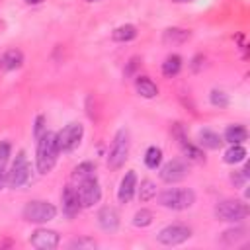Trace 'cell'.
<instances>
[{"label": "cell", "mask_w": 250, "mask_h": 250, "mask_svg": "<svg viewBox=\"0 0 250 250\" xmlns=\"http://www.w3.org/2000/svg\"><path fill=\"white\" fill-rule=\"evenodd\" d=\"M248 178H250V166H248V164H244L242 170H234V172L230 174V182H232L236 188H244L246 182H248Z\"/></svg>", "instance_id": "obj_31"}, {"label": "cell", "mask_w": 250, "mask_h": 250, "mask_svg": "<svg viewBox=\"0 0 250 250\" xmlns=\"http://www.w3.org/2000/svg\"><path fill=\"white\" fill-rule=\"evenodd\" d=\"M244 238H246V229L240 227V225L230 227V229L221 232V244H225V246H236Z\"/></svg>", "instance_id": "obj_22"}, {"label": "cell", "mask_w": 250, "mask_h": 250, "mask_svg": "<svg viewBox=\"0 0 250 250\" xmlns=\"http://www.w3.org/2000/svg\"><path fill=\"white\" fill-rule=\"evenodd\" d=\"M23 64V53L20 49H8L0 57V68L4 70H18Z\"/></svg>", "instance_id": "obj_19"}, {"label": "cell", "mask_w": 250, "mask_h": 250, "mask_svg": "<svg viewBox=\"0 0 250 250\" xmlns=\"http://www.w3.org/2000/svg\"><path fill=\"white\" fill-rule=\"evenodd\" d=\"M191 238V229L188 225H182V223H172V225H166L164 229H160V232L156 234V240L162 244V246H178V244H184L186 240Z\"/></svg>", "instance_id": "obj_8"}, {"label": "cell", "mask_w": 250, "mask_h": 250, "mask_svg": "<svg viewBox=\"0 0 250 250\" xmlns=\"http://www.w3.org/2000/svg\"><path fill=\"white\" fill-rule=\"evenodd\" d=\"M76 193H78L80 205L88 209V207H94L96 203H100V199H102V186H100L98 178L92 176V178H86V180L78 182Z\"/></svg>", "instance_id": "obj_9"}, {"label": "cell", "mask_w": 250, "mask_h": 250, "mask_svg": "<svg viewBox=\"0 0 250 250\" xmlns=\"http://www.w3.org/2000/svg\"><path fill=\"white\" fill-rule=\"evenodd\" d=\"M180 70H182V57H180V55H168V57L164 59V62H162V74H164L166 78H172V76H176Z\"/></svg>", "instance_id": "obj_25"}, {"label": "cell", "mask_w": 250, "mask_h": 250, "mask_svg": "<svg viewBox=\"0 0 250 250\" xmlns=\"http://www.w3.org/2000/svg\"><path fill=\"white\" fill-rule=\"evenodd\" d=\"M68 248L70 250H94L98 248V242L90 236H80V238H74L68 242Z\"/></svg>", "instance_id": "obj_30"}, {"label": "cell", "mask_w": 250, "mask_h": 250, "mask_svg": "<svg viewBox=\"0 0 250 250\" xmlns=\"http://www.w3.org/2000/svg\"><path fill=\"white\" fill-rule=\"evenodd\" d=\"M25 2H27V4H33V6H35V4H41L43 0H25Z\"/></svg>", "instance_id": "obj_36"}, {"label": "cell", "mask_w": 250, "mask_h": 250, "mask_svg": "<svg viewBox=\"0 0 250 250\" xmlns=\"http://www.w3.org/2000/svg\"><path fill=\"white\" fill-rule=\"evenodd\" d=\"M215 219L223 223H240L248 217V205L242 199H223L213 209Z\"/></svg>", "instance_id": "obj_6"}, {"label": "cell", "mask_w": 250, "mask_h": 250, "mask_svg": "<svg viewBox=\"0 0 250 250\" xmlns=\"http://www.w3.org/2000/svg\"><path fill=\"white\" fill-rule=\"evenodd\" d=\"M84 137V125L78 121L66 123L59 133H57V145L61 152H72Z\"/></svg>", "instance_id": "obj_7"}, {"label": "cell", "mask_w": 250, "mask_h": 250, "mask_svg": "<svg viewBox=\"0 0 250 250\" xmlns=\"http://www.w3.org/2000/svg\"><path fill=\"white\" fill-rule=\"evenodd\" d=\"M86 2H90V4H92V2H100V0H86Z\"/></svg>", "instance_id": "obj_38"}, {"label": "cell", "mask_w": 250, "mask_h": 250, "mask_svg": "<svg viewBox=\"0 0 250 250\" xmlns=\"http://www.w3.org/2000/svg\"><path fill=\"white\" fill-rule=\"evenodd\" d=\"M172 2H180V4H184V2H191V0H172Z\"/></svg>", "instance_id": "obj_37"}, {"label": "cell", "mask_w": 250, "mask_h": 250, "mask_svg": "<svg viewBox=\"0 0 250 250\" xmlns=\"http://www.w3.org/2000/svg\"><path fill=\"white\" fill-rule=\"evenodd\" d=\"M21 217L27 223H35V225H43L49 223L57 217V207L45 199H31L23 205L21 209Z\"/></svg>", "instance_id": "obj_4"}, {"label": "cell", "mask_w": 250, "mask_h": 250, "mask_svg": "<svg viewBox=\"0 0 250 250\" xmlns=\"http://www.w3.org/2000/svg\"><path fill=\"white\" fill-rule=\"evenodd\" d=\"M246 148L242 146V145H229V148L225 150V156H223V160L227 162V164H240V162H244L246 160Z\"/></svg>", "instance_id": "obj_23"}, {"label": "cell", "mask_w": 250, "mask_h": 250, "mask_svg": "<svg viewBox=\"0 0 250 250\" xmlns=\"http://www.w3.org/2000/svg\"><path fill=\"white\" fill-rule=\"evenodd\" d=\"M96 219H98V227H100L104 232H115V230L119 229V223H121L117 209H115V207H109V205L102 207V209L98 211Z\"/></svg>", "instance_id": "obj_15"}, {"label": "cell", "mask_w": 250, "mask_h": 250, "mask_svg": "<svg viewBox=\"0 0 250 250\" xmlns=\"http://www.w3.org/2000/svg\"><path fill=\"white\" fill-rule=\"evenodd\" d=\"M172 135L178 139V145H180V148H182V152H184V156H186L188 160H191V162H205V154H203V150H201L199 146H195L193 143L188 141L182 123H174V127H172Z\"/></svg>", "instance_id": "obj_10"}, {"label": "cell", "mask_w": 250, "mask_h": 250, "mask_svg": "<svg viewBox=\"0 0 250 250\" xmlns=\"http://www.w3.org/2000/svg\"><path fill=\"white\" fill-rule=\"evenodd\" d=\"M191 37V31L189 29H184V27H166L162 31V43L172 47V45H182L186 43L188 39Z\"/></svg>", "instance_id": "obj_16"}, {"label": "cell", "mask_w": 250, "mask_h": 250, "mask_svg": "<svg viewBox=\"0 0 250 250\" xmlns=\"http://www.w3.org/2000/svg\"><path fill=\"white\" fill-rule=\"evenodd\" d=\"M137 174L135 170H127L119 182V188H117V199L119 203H129L137 191Z\"/></svg>", "instance_id": "obj_14"}, {"label": "cell", "mask_w": 250, "mask_h": 250, "mask_svg": "<svg viewBox=\"0 0 250 250\" xmlns=\"http://www.w3.org/2000/svg\"><path fill=\"white\" fill-rule=\"evenodd\" d=\"M31 178V164L25 156V150H18L10 170L6 172V186L12 189H18L21 186H25Z\"/></svg>", "instance_id": "obj_5"}, {"label": "cell", "mask_w": 250, "mask_h": 250, "mask_svg": "<svg viewBox=\"0 0 250 250\" xmlns=\"http://www.w3.org/2000/svg\"><path fill=\"white\" fill-rule=\"evenodd\" d=\"M137 35H139V31L133 23H123V25H119L111 31V39L115 43H129V41L137 39Z\"/></svg>", "instance_id": "obj_21"}, {"label": "cell", "mask_w": 250, "mask_h": 250, "mask_svg": "<svg viewBox=\"0 0 250 250\" xmlns=\"http://www.w3.org/2000/svg\"><path fill=\"white\" fill-rule=\"evenodd\" d=\"M158 203L172 211H184L195 203V191L189 188H168L158 193Z\"/></svg>", "instance_id": "obj_2"}, {"label": "cell", "mask_w": 250, "mask_h": 250, "mask_svg": "<svg viewBox=\"0 0 250 250\" xmlns=\"http://www.w3.org/2000/svg\"><path fill=\"white\" fill-rule=\"evenodd\" d=\"M29 244L37 250H55L61 244V236L51 229H35L29 236Z\"/></svg>", "instance_id": "obj_12"}, {"label": "cell", "mask_w": 250, "mask_h": 250, "mask_svg": "<svg viewBox=\"0 0 250 250\" xmlns=\"http://www.w3.org/2000/svg\"><path fill=\"white\" fill-rule=\"evenodd\" d=\"M248 139V131L244 125H229L223 133V143H229V145H242L244 141Z\"/></svg>", "instance_id": "obj_20"}, {"label": "cell", "mask_w": 250, "mask_h": 250, "mask_svg": "<svg viewBox=\"0 0 250 250\" xmlns=\"http://www.w3.org/2000/svg\"><path fill=\"white\" fill-rule=\"evenodd\" d=\"M45 131H47L45 115H37V117H35V123H33V137H35V141H37Z\"/></svg>", "instance_id": "obj_32"}, {"label": "cell", "mask_w": 250, "mask_h": 250, "mask_svg": "<svg viewBox=\"0 0 250 250\" xmlns=\"http://www.w3.org/2000/svg\"><path fill=\"white\" fill-rule=\"evenodd\" d=\"M135 90H137V94H139L141 98H145V100H152V98L158 96V86H156L148 76H145V74H139V76L135 78Z\"/></svg>", "instance_id": "obj_18"}, {"label": "cell", "mask_w": 250, "mask_h": 250, "mask_svg": "<svg viewBox=\"0 0 250 250\" xmlns=\"http://www.w3.org/2000/svg\"><path fill=\"white\" fill-rule=\"evenodd\" d=\"M10 156H12V145L8 141H0V166H4Z\"/></svg>", "instance_id": "obj_33"}, {"label": "cell", "mask_w": 250, "mask_h": 250, "mask_svg": "<svg viewBox=\"0 0 250 250\" xmlns=\"http://www.w3.org/2000/svg\"><path fill=\"white\" fill-rule=\"evenodd\" d=\"M160 164H162V150L158 146H148L145 152V166L150 170H156L160 168Z\"/></svg>", "instance_id": "obj_27"}, {"label": "cell", "mask_w": 250, "mask_h": 250, "mask_svg": "<svg viewBox=\"0 0 250 250\" xmlns=\"http://www.w3.org/2000/svg\"><path fill=\"white\" fill-rule=\"evenodd\" d=\"M197 143H199V146H203V148L217 150V148H221V145H223V137H221L219 133H215L213 129L203 127V129H199V133H197Z\"/></svg>", "instance_id": "obj_17"}, {"label": "cell", "mask_w": 250, "mask_h": 250, "mask_svg": "<svg viewBox=\"0 0 250 250\" xmlns=\"http://www.w3.org/2000/svg\"><path fill=\"white\" fill-rule=\"evenodd\" d=\"M61 201H62V213L68 219H74L80 213V209H82L80 199H78V193H76V188H72V186H64L62 188Z\"/></svg>", "instance_id": "obj_13"}, {"label": "cell", "mask_w": 250, "mask_h": 250, "mask_svg": "<svg viewBox=\"0 0 250 250\" xmlns=\"http://www.w3.org/2000/svg\"><path fill=\"white\" fill-rule=\"evenodd\" d=\"M135 193L139 195V199H141L143 203H146V201H150V199L156 197V184H154L152 180L145 178V180H141V186L137 184V191H135Z\"/></svg>", "instance_id": "obj_24"}, {"label": "cell", "mask_w": 250, "mask_h": 250, "mask_svg": "<svg viewBox=\"0 0 250 250\" xmlns=\"http://www.w3.org/2000/svg\"><path fill=\"white\" fill-rule=\"evenodd\" d=\"M129 146H131L129 131H127L125 127L117 129L115 135H113L109 152H107V166H109L111 170H119V168L125 164V160L129 158Z\"/></svg>", "instance_id": "obj_3"}, {"label": "cell", "mask_w": 250, "mask_h": 250, "mask_svg": "<svg viewBox=\"0 0 250 250\" xmlns=\"http://www.w3.org/2000/svg\"><path fill=\"white\" fill-rule=\"evenodd\" d=\"M4 186H6V170L4 166H0V191L4 189Z\"/></svg>", "instance_id": "obj_35"}, {"label": "cell", "mask_w": 250, "mask_h": 250, "mask_svg": "<svg viewBox=\"0 0 250 250\" xmlns=\"http://www.w3.org/2000/svg\"><path fill=\"white\" fill-rule=\"evenodd\" d=\"M154 221V213L150 209H139L135 215H133V227L137 229H145V227H150Z\"/></svg>", "instance_id": "obj_28"}, {"label": "cell", "mask_w": 250, "mask_h": 250, "mask_svg": "<svg viewBox=\"0 0 250 250\" xmlns=\"http://www.w3.org/2000/svg\"><path fill=\"white\" fill-rule=\"evenodd\" d=\"M188 174H189L188 164H186L184 160H180V158L168 160L166 164L160 166V180L166 182V184H178V182H182Z\"/></svg>", "instance_id": "obj_11"}, {"label": "cell", "mask_w": 250, "mask_h": 250, "mask_svg": "<svg viewBox=\"0 0 250 250\" xmlns=\"http://www.w3.org/2000/svg\"><path fill=\"white\" fill-rule=\"evenodd\" d=\"M59 145H57V133L45 131L37 139V150H35V166L39 174H49L59 158Z\"/></svg>", "instance_id": "obj_1"}, {"label": "cell", "mask_w": 250, "mask_h": 250, "mask_svg": "<svg viewBox=\"0 0 250 250\" xmlns=\"http://www.w3.org/2000/svg\"><path fill=\"white\" fill-rule=\"evenodd\" d=\"M209 102H211V105H215L219 109H225L229 105V94L223 92V90H219V88H213L209 92Z\"/></svg>", "instance_id": "obj_29"}, {"label": "cell", "mask_w": 250, "mask_h": 250, "mask_svg": "<svg viewBox=\"0 0 250 250\" xmlns=\"http://www.w3.org/2000/svg\"><path fill=\"white\" fill-rule=\"evenodd\" d=\"M203 64H205V57H203V55H195L193 61H191V70H193V72H199Z\"/></svg>", "instance_id": "obj_34"}, {"label": "cell", "mask_w": 250, "mask_h": 250, "mask_svg": "<svg viewBox=\"0 0 250 250\" xmlns=\"http://www.w3.org/2000/svg\"><path fill=\"white\" fill-rule=\"evenodd\" d=\"M92 176H96V164L90 162V160L80 162V164L74 166V170H72V180H74L76 184L82 182V180H86V178H92Z\"/></svg>", "instance_id": "obj_26"}]
</instances>
